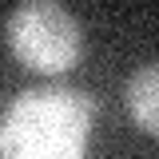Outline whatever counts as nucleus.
Listing matches in <instances>:
<instances>
[{
	"mask_svg": "<svg viewBox=\"0 0 159 159\" xmlns=\"http://www.w3.org/2000/svg\"><path fill=\"white\" fill-rule=\"evenodd\" d=\"M96 99L76 88H32L0 127V159H84Z\"/></svg>",
	"mask_w": 159,
	"mask_h": 159,
	"instance_id": "1",
	"label": "nucleus"
},
{
	"mask_svg": "<svg viewBox=\"0 0 159 159\" xmlns=\"http://www.w3.org/2000/svg\"><path fill=\"white\" fill-rule=\"evenodd\" d=\"M80 44L84 36H80L76 16L52 0L20 4L8 16V48L32 72H48V76L68 72L80 60Z\"/></svg>",
	"mask_w": 159,
	"mask_h": 159,
	"instance_id": "2",
	"label": "nucleus"
},
{
	"mask_svg": "<svg viewBox=\"0 0 159 159\" xmlns=\"http://www.w3.org/2000/svg\"><path fill=\"white\" fill-rule=\"evenodd\" d=\"M123 99H127V111L147 135L159 139V64H143L139 72H131L127 88H123Z\"/></svg>",
	"mask_w": 159,
	"mask_h": 159,
	"instance_id": "3",
	"label": "nucleus"
}]
</instances>
